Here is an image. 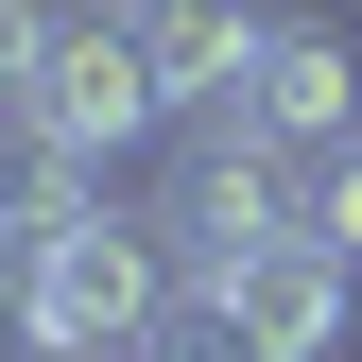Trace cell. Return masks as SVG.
I'll return each mask as SVG.
<instances>
[{
    "label": "cell",
    "mask_w": 362,
    "mask_h": 362,
    "mask_svg": "<svg viewBox=\"0 0 362 362\" xmlns=\"http://www.w3.org/2000/svg\"><path fill=\"white\" fill-rule=\"evenodd\" d=\"M173 139H259V156H328V139H362V52H345V18L259 0L242 52H224V86L173 121Z\"/></svg>",
    "instance_id": "6da1fadb"
},
{
    "label": "cell",
    "mask_w": 362,
    "mask_h": 362,
    "mask_svg": "<svg viewBox=\"0 0 362 362\" xmlns=\"http://www.w3.org/2000/svg\"><path fill=\"white\" fill-rule=\"evenodd\" d=\"M18 121H35L52 156L121 173V156H156V139H173V86L121 52V18H104V0H69V18H52V52H35V86H18Z\"/></svg>",
    "instance_id": "3957f363"
},
{
    "label": "cell",
    "mask_w": 362,
    "mask_h": 362,
    "mask_svg": "<svg viewBox=\"0 0 362 362\" xmlns=\"http://www.w3.org/2000/svg\"><path fill=\"white\" fill-rule=\"evenodd\" d=\"M173 310V242H156V207H121V190H86L52 224V259H35V293H18V345L35 362H121Z\"/></svg>",
    "instance_id": "7a4b0ae2"
},
{
    "label": "cell",
    "mask_w": 362,
    "mask_h": 362,
    "mask_svg": "<svg viewBox=\"0 0 362 362\" xmlns=\"http://www.w3.org/2000/svg\"><path fill=\"white\" fill-rule=\"evenodd\" d=\"M224 310L259 328V362H345V310H362V259H328V242L293 224V242L259 259V276L224 293Z\"/></svg>",
    "instance_id": "277c9868"
},
{
    "label": "cell",
    "mask_w": 362,
    "mask_h": 362,
    "mask_svg": "<svg viewBox=\"0 0 362 362\" xmlns=\"http://www.w3.org/2000/svg\"><path fill=\"white\" fill-rule=\"evenodd\" d=\"M310 242H328V259H362V139H328V156H310Z\"/></svg>",
    "instance_id": "8992f818"
},
{
    "label": "cell",
    "mask_w": 362,
    "mask_h": 362,
    "mask_svg": "<svg viewBox=\"0 0 362 362\" xmlns=\"http://www.w3.org/2000/svg\"><path fill=\"white\" fill-rule=\"evenodd\" d=\"M104 18H121V52L173 86V121H190L207 86H224V52H242V18H259V0H104Z\"/></svg>",
    "instance_id": "5b68a950"
}]
</instances>
